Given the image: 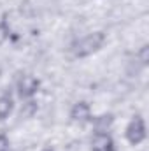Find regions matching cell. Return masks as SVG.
<instances>
[{"mask_svg": "<svg viewBox=\"0 0 149 151\" xmlns=\"http://www.w3.org/2000/svg\"><path fill=\"white\" fill-rule=\"evenodd\" d=\"M104 34L102 32H95V34H90L86 37H82L81 40H77L74 44V55L79 58H84V56H90L93 55L95 51H98L104 44Z\"/></svg>", "mask_w": 149, "mask_h": 151, "instance_id": "6da1fadb", "label": "cell"}, {"mask_svg": "<svg viewBox=\"0 0 149 151\" xmlns=\"http://www.w3.org/2000/svg\"><path fill=\"white\" fill-rule=\"evenodd\" d=\"M44 151H53V150H44Z\"/></svg>", "mask_w": 149, "mask_h": 151, "instance_id": "8fae6325", "label": "cell"}, {"mask_svg": "<svg viewBox=\"0 0 149 151\" xmlns=\"http://www.w3.org/2000/svg\"><path fill=\"white\" fill-rule=\"evenodd\" d=\"M91 150L93 151H114V142H112V139L107 134L98 132L93 137V141H91Z\"/></svg>", "mask_w": 149, "mask_h": 151, "instance_id": "277c9868", "label": "cell"}, {"mask_svg": "<svg viewBox=\"0 0 149 151\" xmlns=\"http://www.w3.org/2000/svg\"><path fill=\"white\" fill-rule=\"evenodd\" d=\"M12 97L9 95V93H4L2 97H0V119H5L11 111H12Z\"/></svg>", "mask_w": 149, "mask_h": 151, "instance_id": "8992f818", "label": "cell"}, {"mask_svg": "<svg viewBox=\"0 0 149 151\" xmlns=\"http://www.w3.org/2000/svg\"><path fill=\"white\" fill-rule=\"evenodd\" d=\"M39 90V79L34 76H23L18 81V93L21 99H28L32 95H35Z\"/></svg>", "mask_w": 149, "mask_h": 151, "instance_id": "3957f363", "label": "cell"}, {"mask_svg": "<svg viewBox=\"0 0 149 151\" xmlns=\"http://www.w3.org/2000/svg\"><path fill=\"white\" fill-rule=\"evenodd\" d=\"M35 111H37V104L35 102H25L19 114H21V118H32Z\"/></svg>", "mask_w": 149, "mask_h": 151, "instance_id": "ba28073f", "label": "cell"}, {"mask_svg": "<svg viewBox=\"0 0 149 151\" xmlns=\"http://www.w3.org/2000/svg\"><path fill=\"white\" fill-rule=\"evenodd\" d=\"M139 58H140V63H142V65H146V63L149 62V47H148V46H144V47L140 49Z\"/></svg>", "mask_w": 149, "mask_h": 151, "instance_id": "9c48e42d", "label": "cell"}, {"mask_svg": "<svg viewBox=\"0 0 149 151\" xmlns=\"http://www.w3.org/2000/svg\"><path fill=\"white\" fill-rule=\"evenodd\" d=\"M126 139L130 144H140L144 139H146V125H144V119L140 116H135L130 125L126 127Z\"/></svg>", "mask_w": 149, "mask_h": 151, "instance_id": "7a4b0ae2", "label": "cell"}, {"mask_svg": "<svg viewBox=\"0 0 149 151\" xmlns=\"http://www.w3.org/2000/svg\"><path fill=\"white\" fill-rule=\"evenodd\" d=\"M0 151H9V141L4 134H0Z\"/></svg>", "mask_w": 149, "mask_h": 151, "instance_id": "30bf717a", "label": "cell"}, {"mask_svg": "<svg viewBox=\"0 0 149 151\" xmlns=\"http://www.w3.org/2000/svg\"><path fill=\"white\" fill-rule=\"evenodd\" d=\"M111 125H112V116L111 114H104V116H100V118L95 119V128H97L98 132H105Z\"/></svg>", "mask_w": 149, "mask_h": 151, "instance_id": "52a82bcc", "label": "cell"}, {"mask_svg": "<svg viewBox=\"0 0 149 151\" xmlns=\"http://www.w3.org/2000/svg\"><path fill=\"white\" fill-rule=\"evenodd\" d=\"M70 116H72L74 121H79V123L86 121V119L90 118V106H88L86 102H77L74 107H72Z\"/></svg>", "mask_w": 149, "mask_h": 151, "instance_id": "5b68a950", "label": "cell"}]
</instances>
